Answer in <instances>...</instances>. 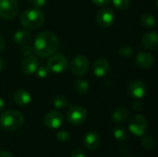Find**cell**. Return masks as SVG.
<instances>
[{"label":"cell","mask_w":158,"mask_h":157,"mask_svg":"<svg viewBox=\"0 0 158 157\" xmlns=\"http://www.w3.org/2000/svg\"><path fill=\"white\" fill-rule=\"evenodd\" d=\"M59 46V41L56 35L51 31L40 32L33 42V51L42 57L53 56Z\"/></svg>","instance_id":"1"},{"label":"cell","mask_w":158,"mask_h":157,"mask_svg":"<svg viewBox=\"0 0 158 157\" xmlns=\"http://www.w3.org/2000/svg\"><path fill=\"white\" fill-rule=\"evenodd\" d=\"M24 124V117L15 110H7L0 116V126L6 131H16Z\"/></svg>","instance_id":"2"},{"label":"cell","mask_w":158,"mask_h":157,"mask_svg":"<svg viewBox=\"0 0 158 157\" xmlns=\"http://www.w3.org/2000/svg\"><path fill=\"white\" fill-rule=\"evenodd\" d=\"M44 21V16L42 10L37 7L25 10L20 16L21 25L29 30H36L40 28Z\"/></svg>","instance_id":"3"},{"label":"cell","mask_w":158,"mask_h":157,"mask_svg":"<svg viewBox=\"0 0 158 157\" xmlns=\"http://www.w3.org/2000/svg\"><path fill=\"white\" fill-rule=\"evenodd\" d=\"M19 12L17 0H0V17L5 20L13 19Z\"/></svg>","instance_id":"4"},{"label":"cell","mask_w":158,"mask_h":157,"mask_svg":"<svg viewBox=\"0 0 158 157\" xmlns=\"http://www.w3.org/2000/svg\"><path fill=\"white\" fill-rule=\"evenodd\" d=\"M87 118V110L80 105H71L67 114V118L72 125H81L86 121Z\"/></svg>","instance_id":"5"},{"label":"cell","mask_w":158,"mask_h":157,"mask_svg":"<svg viewBox=\"0 0 158 157\" xmlns=\"http://www.w3.org/2000/svg\"><path fill=\"white\" fill-rule=\"evenodd\" d=\"M90 68V61L84 56H75L70 62V70L73 75L78 77L84 76Z\"/></svg>","instance_id":"6"},{"label":"cell","mask_w":158,"mask_h":157,"mask_svg":"<svg viewBox=\"0 0 158 157\" xmlns=\"http://www.w3.org/2000/svg\"><path fill=\"white\" fill-rule=\"evenodd\" d=\"M147 127V120L142 115H135L131 118L129 123L130 131L136 136H143L145 133Z\"/></svg>","instance_id":"7"},{"label":"cell","mask_w":158,"mask_h":157,"mask_svg":"<svg viewBox=\"0 0 158 157\" xmlns=\"http://www.w3.org/2000/svg\"><path fill=\"white\" fill-rule=\"evenodd\" d=\"M47 67L50 71L55 73H61L65 71L69 67V61L63 55H54L48 60Z\"/></svg>","instance_id":"8"},{"label":"cell","mask_w":158,"mask_h":157,"mask_svg":"<svg viewBox=\"0 0 158 157\" xmlns=\"http://www.w3.org/2000/svg\"><path fill=\"white\" fill-rule=\"evenodd\" d=\"M96 22L102 28H108L115 22V12L110 8H103L98 11Z\"/></svg>","instance_id":"9"},{"label":"cell","mask_w":158,"mask_h":157,"mask_svg":"<svg viewBox=\"0 0 158 157\" xmlns=\"http://www.w3.org/2000/svg\"><path fill=\"white\" fill-rule=\"evenodd\" d=\"M146 85L142 81H132L128 87L129 94L134 99H141L144 97L146 93Z\"/></svg>","instance_id":"10"},{"label":"cell","mask_w":158,"mask_h":157,"mask_svg":"<svg viewBox=\"0 0 158 157\" xmlns=\"http://www.w3.org/2000/svg\"><path fill=\"white\" fill-rule=\"evenodd\" d=\"M63 116L60 112L58 111H50L47 113L44 117V125L52 130L58 129L62 124H63Z\"/></svg>","instance_id":"11"},{"label":"cell","mask_w":158,"mask_h":157,"mask_svg":"<svg viewBox=\"0 0 158 157\" xmlns=\"http://www.w3.org/2000/svg\"><path fill=\"white\" fill-rule=\"evenodd\" d=\"M110 65L109 62L106 58H97L93 65L94 74L98 78H103L109 72Z\"/></svg>","instance_id":"12"},{"label":"cell","mask_w":158,"mask_h":157,"mask_svg":"<svg viewBox=\"0 0 158 157\" xmlns=\"http://www.w3.org/2000/svg\"><path fill=\"white\" fill-rule=\"evenodd\" d=\"M38 67H39L38 59L33 56H30L23 60L21 65V69L25 75H31L36 72Z\"/></svg>","instance_id":"13"},{"label":"cell","mask_w":158,"mask_h":157,"mask_svg":"<svg viewBox=\"0 0 158 157\" xmlns=\"http://www.w3.org/2000/svg\"><path fill=\"white\" fill-rule=\"evenodd\" d=\"M83 143H84V146L86 149H88L90 151L95 150L100 146V143H101L100 136L94 131H90L84 136Z\"/></svg>","instance_id":"14"},{"label":"cell","mask_w":158,"mask_h":157,"mask_svg":"<svg viewBox=\"0 0 158 157\" xmlns=\"http://www.w3.org/2000/svg\"><path fill=\"white\" fill-rule=\"evenodd\" d=\"M137 66L141 68L146 69L149 68L153 66L154 64V56L152 54L148 52H140L136 56V60H135Z\"/></svg>","instance_id":"15"},{"label":"cell","mask_w":158,"mask_h":157,"mask_svg":"<svg viewBox=\"0 0 158 157\" xmlns=\"http://www.w3.org/2000/svg\"><path fill=\"white\" fill-rule=\"evenodd\" d=\"M13 100L16 105L19 106H25L28 105L31 101V96L29 92L26 90H19L14 93Z\"/></svg>","instance_id":"16"},{"label":"cell","mask_w":158,"mask_h":157,"mask_svg":"<svg viewBox=\"0 0 158 157\" xmlns=\"http://www.w3.org/2000/svg\"><path fill=\"white\" fill-rule=\"evenodd\" d=\"M158 35L156 31L145 33L142 39V44L146 49H155L157 46Z\"/></svg>","instance_id":"17"},{"label":"cell","mask_w":158,"mask_h":157,"mask_svg":"<svg viewBox=\"0 0 158 157\" xmlns=\"http://www.w3.org/2000/svg\"><path fill=\"white\" fill-rule=\"evenodd\" d=\"M14 41L16 43H18L21 46L29 44L30 42L31 41V34L25 30H19L15 32Z\"/></svg>","instance_id":"18"},{"label":"cell","mask_w":158,"mask_h":157,"mask_svg":"<svg viewBox=\"0 0 158 157\" xmlns=\"http://www.w3.org/2000/svg\"><path fill=\"white\" fill-rule=\"evenodd\" d=\"M129 116H130L129 110L124 106H120V107H118L113 112L112 119L116 123H123L129 118Z\"/></svg>","instance_id":"19"},{"label":"cell","mask_w":158,"mask_h":157,"mask_svg":"<svg viewBox=\"0 0 158 157\" xmlns=\"http://www.w3.org/2000/svg\"><path fill=\"white\" fill-rule=\"evenodd\" d=\"M73 87H74L75 93L80 94V95L85 94L89 90V84H88L87 81L82 80V79H80V80L76 81Z\"/></svg>","instance_id":"20"},{"label":"cell","mask_w":158,"mask_h":157,"mask_svg":"<svg viewBox=\"0 0 158 157\" xmlns=\"http://www.w3.org/2000/svg\"><path fill=\"white\" fill-rule=\"evenodd\" d=\"M114 137L120 142H125L129 139V132L124 127H117L113 130Z\"/></svg>","instance_id":"21"},{"label":"cell","mask_w":158,"mask_h":157,"mask_svg":"<svg viewBox=\"0 0 158 157\" xmlns=\"http://www.w3.org/2000/svg\"><path fill=\"white\" fill-rule=\"evenodd\" d=\"M141 23L147 28H152L156 25V20L153 14L151 13H144L141 17Z\"/></svg>","instance_id":"22"},{"label":"cell","mask_w":158,"mask_h":157,"mask_svg":"<svg viewBox=\"0 0 158 157\" xmlns=\"http://www.w3.org/2000/svg\"><path fill=\"white\" fill-rule=\"evenodd\" d=\"M53 105L57 109H65L68 105V101L63 95H56L53 99Z\"/></svg>","instance_id":"23"},{"label":"cell","mask_w":158,"mask_h":157,"mask_svg":"<svg viewBox=\"0 0 158 157\" xmlns=\"http://www.w3.org/2000/svg\"><path fill=\"white\" fill-rule=\"evenodd\" d=\"M114 6L118 10H125L131 5V0H111Z\"/></svg>","instance_id":"24"},{"label":"cell","mask_w":158,"mask_h":157,"mask_svg":"<svg viewBox=\"0 0 158 157\" xmlns=\"http://www.w3.org/2000/svg\"><path fill=\"white\" fill-rule=\"evenodd\" d=\"M141 143H142L143 147L147 150H151L155 147V140L151 136H144L142 139Z\"/></svg>","instance_id":"25"},{"label":"cell","mask_w":158,"mask_h":157,"mask_svg":"<svg viewBox=\"0 0 158 157\" xmlns=\"http://www.w3.org/2000/svg\"><path fill=\"white\" fill-rule=\"evenodd\" d=\"M118 54L122 57H131L133 54V50L131 46H122L118 50Z\"/></svg>","instance_id":"26"},{"label":"cell","mask_w":158,"mask_h":157,"mask_svg":"<svg viewBox=\"0 0 158 157\" xmlns=\"http://www.w3.org/2000/svg\"><path fill=\"white\" fill-rule=\"evenodd\" d=\"M50 72H51V71H50V69L48 68L47 66H40V67H38V68H37V70H36L37 76H38L39 78H42V79L46 78V77L49 75Z\"/></svg>","instance_id":"27"},{"label":"cell","mask_w":158,"mask_h":157,"mask_svg":"<svg viewBox=\"0 0 158 157\" xmlns=\"http://www.w3.org/2000/svg\"><path fill=\"white\" fill-rule=\"evenodd\" d=\"M70 138V135L68 131L66 130H60L56 133V139L59 141V142H67L69 141Z\"/></svg>","instance_id":"28"},{"label":"cell","mask_w":158,"mask_h":157,"mask_svg":"<svg viewBox=\"0 0 158 157\" xmlns=\"http://www.w3.org/2000/svg\"><path fill=\"white\" fill-rule=\"evenodd\" d=\"M34 53L33 51V47H31L30 44H26V45H23L22 48H21V54L25 56H31V54Z\"/></svg>","instance_id":"29"},{"label":"cell","mask_w":158,"mask_h":157,"mask_svg":"<svg viewBox=\"0 0 158 157\" xmlns=\"http://www.w3.org/2000/svg\"><path fill=\"white\" fill-rule=\"evenodd\" d=\"M29 3L32 5L34 7L40 8L47 3V0H29Z\"/></svg>","instance_id":"30"},{"label":"cell","mask_w":158,"mask_h":157,"mask_svg":"<svg viewBox=\"0 0 158 157\" xmlns=\"http://www.w3.org/2000/svg\"><path fill=\"white\" fill-rule=\"evenodd\" d=\"M71 157H86V155L84 153V151L81 148H77L75 150H73Z\"/></svg>","instance_id":"31"},{"label":"cell","mask_w":158,"mask_h":157,"mask_svg":"<svg viewBox=\"0 0 158 157\" xmlns=\"http://www.w3.org/2000/svg\"><path fill=\"white\" fill-rule=\"evenodd\" d=\"M94 5L96 6H106L110 3L111 0H91Z\"/></svg>","instance_id":"32"},{"label":"cell","mask_w":158,"mask_h":157,"mask_svg":"<svg viewBox=\"0 0 158 157\" xmlns=\"http://www.w3.org/2000/svg\"><path fill=\"white\" fill-rule=\"evenodd\" d=\"M143 107H144V105H143V104L141 103V102H135V103L133 104V108H134L135 110H137V111L143 110Z\"/></svg>","instance_id":"33"},{"label":"cell","mask_w":158,"mask_h":157,"mask_svg":"<svg viewBox=\"0 0 158 157\" xmlns=\"http://www.w3.org/2000/svg\"><path fill=\"white\" fill-rule=\"evenodd\" d=\"M0 157H14L13 155L7 151H0Z\"/></svg>","instance_id":"34"},{"label":"cell","mask_w":158,"mask_h":157,"mask_svg":"<svg viewBox=\"0 0 158 157\" xmlns=\"http://www.w3.org/2000/svg\"><path fill=\"white\" fill-rule=\"evenodd\" d=\"M5 46H6V41H5V39L0 35V51H2V50L5 48Z\"/></svg>","instance_id":"35"},{"label":"cell","mask_w":158,"mask_h":157,"mask_svg":"<svg viewBox=\"0 0 158 157\" xmlns=\"http://www.w3.org/2000/svg\"><path fill=\"white\" fill-rule=\"evenodd\" d=\"M4 108H5V101L2 98H0V112L3 111Z\"/></svg>","instance_id":"36"},{"label":"cell","mask_w":158,"mask_h":157,"mask_svg":"<svg viewBox=\"0 0 158 157\" xmlns=\"http://www.w3.org/2000/svg\"><path fill=\"white\" fill-rule=\"evenodd\" d=\"M4 66H5V63H4V60L0 57V71L4 68Z\"/></svg>","instance_id":"37"},{"label":"cell","mask_w":158,"mask_h":157,"mask_svg":"<svg viewBox=\"0 0 158 157\" xmlns=\"http://www.w3.org/2000/svg\"><path fill=\"white\" fill-rule=\"evenodd\" d=\"M127 157H134V156H127Z\"/></svg>","instance_id":"38"}]
</instances>
